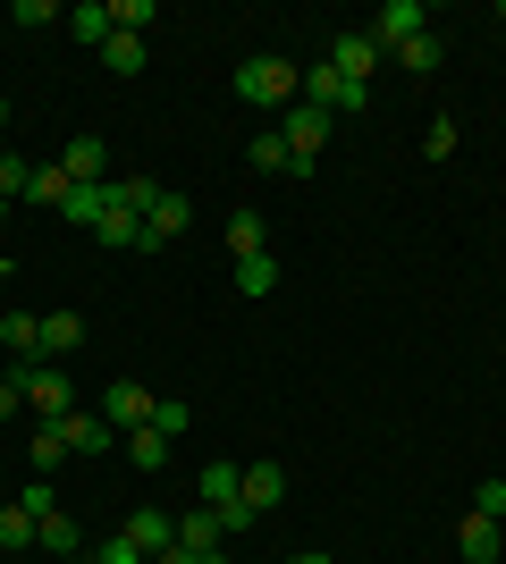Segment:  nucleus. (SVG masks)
<instances>
[{"label":"nucleus","mask_w":506,"mask_h":564,"mask_svg":"<svg viewBox=\"0 0 506 564\" xmlns=\"http://www.w3.org/2000/svg\"><path fill=\"white\" fill-rule=\"evenodd\" d=\"M101 245H110V253H152V236H144V219L136 212H119V203H110V219H101Z\"/></svg>","instance_id":"nucleus-15"},{"label":"nucleus","mask_w":506,"mask_h":564,"mask_svg":"<svg viewBox=\"0 0 506 564\" xmlns=\"http://www.w3.org/2000/svg\"><path fill=\"white\" fill-rule=\"evenodd\" d=\"M18 506H25V514H34V522H43V514H60V506H51V480H34V489H18Z\"/></svg>","instance_id":"nucleus-38"},{"label":"nucleus","mask_w":506,"mask_h":564,"mask_svg":"<svg viewBox=\"0 0 506 564\" xmlns=\"http://www.w3.org/2000/svg\"><path fill=\"white\" fill-rule=\"evenodd\" d=\"M422 152H431V161H448V152H456V118H431V135H422Z\"/></svg>","instance_id":"nucleus-36"},{"label":"nucleus","mask_w":506,"mask_h":564,"mask_svg":"<svg viewBox=\"0 0 506 564\" xmlns=\"http://www.w3.org/2000/svg\"><path fill=\"white\" fill-rule=\"evenodd\" d=\"M0 547H34V514L25 506H0Z\"/></svg>","instance_id":"nucleus-32"},{"label":"nucleus","mask_w":506,"mask_h":564,"mask_svg":"<svg viewBox=\"0 0 506 564\" xmlns=\"http://www.w3.org/2000/svg\"><path fill=\"white\" fill-rule=\"evenodd\" d=\"M186 228H194V203H186V194H161V203H152V219H144L152 245H169V236H186Z\"/></svg>","instance_id":"nucleus-18"},{"label":"nucleus","mask_w":506,"mask_h":564,"mask_svg":"<svg viewBox=\"0 0 506 564\" xmlns=\"http://www.w3.org/2000/svg\"><path fill=\"white\" fill-rule=\"evenodd\" d=\"M127 464H136V471H161L169 464V438H161V430H127Z\"/></svg>","instance_id":"nucleus-27"},{"label":"nucleus","mask_w":506,"mask_h":564,"mask_svg":"<svg viewBox=\"0 0 506 564\" xmlns=\"http://www.w3.org/2000/svg\"><path fill=\"white\" fill-rule=\"evenodd\" d=\"M295 85H304V68H295V59H279V51L237 59V94L254 101V110H295Z\"/></svg>","instance_id":"nucleus-1"},{"label":"nucleus","mask_w":506,"mask_h":564,"mask_svg":"<svg viewBox=\"0 0 506 564\" xmlns=\"http://www.w3.org/2000/svg\"><path fill=\"white\" fill-rule=\"evenodd\" d=\"M68 34H76V43H110V0H85V9H68Z\"/></svg>","instance_id":"nucleus-24"},{"label":"nucleus","mask_w":506,"mask_h":564,"mask_svg":"<svg viewBox=\"0 0 506 564\" xmlns=\"http://www.w3.org/2000/svg\"><path fill=\"white\" fill-rule=\"evenodd\" d=\"M0 354L9 362H43V312H0Z\"/></svg>","instance_id":"nucleus-8"},{"label":"nucleus","mask_w":506,"mask_h":564,"mask_svg":"<svg viewBox=\"0 0 506 564\" xmlns=\"http://www.w3.org/2000/svg\"><path fill=\"white\" fill-rule=\"evenodd\" d=\"M439 59H448V43H439V34H413V43L397 51V68H406V76H439Z\"/></svg>","instance_id":"nucleus-25"},{"label":"nucleus","mask_w":506,"mask_h":564,"mask_svg":"<svg viewBox=\"0 0 506 564\" xmlns=\"http://www.w3.org/2000/svg\"><path fill=\"white\" fill-rule=\"evenodd\" d=\"M25 186H34V161H25V152H0V203H18Z\"/></svg>","instance_id":"nucleus-30"},{"label":"nucleus","mask_w":506,"mask_h":564,"mask_svg":"<svg viewBox=\"0 0 506 564\" xmlns=\"http://www.w3.org/2000/svg\"><path fill=\"white\" fill-rule=\"evenodd\" d=\"M161 177H119V212H136V219H152V203H161Z\"/></svg>","instance_id":"nucleus-28"},{"label":"nucleus","mask_w":506,"mask_h":564,"mask_svg":"<svg viewBox=\"0 0 506 564\" xmlns=\"http://www.w3.org/2000/svg\"><path fill=\"white\" fill-rule=\"evenodd\" d=\"M9 379H18V397L34 404L43 422H68V413H76V388H68L60 362H9Z\"/></svg>","instance_id":"nucleus-2"},{"label":"nucleus","mask_w":506,"mask_h":564,"mask_svg":"<svg viewBox=\"0 0 506 564\" xmlns=\"http://www.w3.org/2000/svg\"><path fill=\"white\" fill-rule=\"evenodd\" d=\"M76 346H85V312H43V362H60Z\"/></svg>","instance_id":"nucleus-16"},{"label":"nucleus","mask_w":506,"mask_h":564,"mask_svg":"<svg viewBox=\"0 0 506 564\" xmlns=\"http://www.w3.org/2000/svg\"><path fill=\"white\" fill-rule=\"evenodd\" d=\"M60 464H68V438H60V430H34V471H43V480H51V471H60Z\"/></svg>","instance_id":"nucleus-31"},{"label":"nucleus","mask_w":506,"mask_h":564,"mask_svg":"<svg viewBox=\"0 0 506 564\" xmlns=\"http://www.w3.org/2000/svg\"><path fill=\"white\" fill-rule=\"evenodd\" d=\"M152 413H161V397L144 379H110V397H101V422L110 430H152Z\"/></svg>","instance_id":"nucleus-5"},{"label":"nucleus","mask_w":506,"mask_h":564,"mask_svg":"<svg viewBox=\"0 0 506 564\" xmlns=\"http://www.w3.org/2000/svg\"><path fill=\"white\" fill-rule=\"evenodd\" d=\"M152 564H228V556H219V547H177V540H169Z\"/></svg>","instance_id":"nucleus-35"},{"label":"nucleus","mask_w":506,"mask_h":564,"mask_svg":"<svg viewBox=\"0 0 506 564\" xmlns=\"http://www.w3.org/2000/svg\"><path fill=\"white\" fill-rule=\"evenodd\" d=\"M330 68L346 76V85H363V94H372V68H380L372 34H337V43H330Z\"/></svg>","instance_id":"nucleus-9"},{"label":"nucleus","mask_w":506,"mask_h":564,"mask_svg":"<svg viewBox=\"0 0 506 564\" xmlns=\"http://www.w3.org/2000/svg\"><path fill=\"white\" fill-rule=\"evenodd\" d=\"M127 540L144 547V556H161V547L177 540V514H161V506H136V514H127Z\"/></svg>","instance_id":"nucleus-12"},{"label":"nucleus","mask_w":506,"mask_h":564,"mask_svg":"<svg viewBox=\"0 0 506 564\" xmlns=\"http://www.w3.org/2000/svg\"><path fill=\"white\" fill-rule=\"evenodd\" d=\"M279 135H288V161H295V177H304V169H321V152H330V110H313V101H295Z\"/></svg>","instance_id":"nucleus-3"},{"label":"nucleus","mask_w":506,"mask_h":564,"mask_svg":"<svg viewBox=\"0 0 506 564\" xmlns=\"http://www.w3.org/2000/svg\"><path fill=\"white\" fill-rule=\"evenodd\" d=\"M228 253H237V261L270 253V219L262 212H237V219H228Z\"/></svg>","instance_id":"nucleus-19"},{"label":"nucleus","mask_w":506,"mask_h":564,"mask_svg":"<svg viewBox=\"0 0 506 564\" xmlns=\"http://www.w3.org/2000/svg\"><path fill=\"white\" fill-rule=\"evenodd\" d=\"M270 286H279V261H270V253L237 261V295H270Z\"/></svg>","instance_id":"nucleus-29"},{"label":"nucleus","mask_w":506,"mask_h":564,"mask_svg":"<svg viewBox=\"0 0 506 564\" xmlns=\"http://www.w3.org/2000/svg\"><path fill=\"white\" fill-rule=\"evenodd\" d=\"M18 25H68V9H51V0H18Z\"/></svg>","instance_id":"nucleus-37"},{"label":"nucleus","mask_w":506,"mask_h":564,"mask_svg":"<svg viewBox=\"0 0 506 564\" xmlns=\"http://www.w3.org/2000/svg\"><path fill=\"white\" fill-rule=\"evenodd\" d=\"M34 547H43V556H85V540H76L68 514H43V522H34Z\"/></svg>","instance_id":"nucleus-21"},{"label":"nucleus","mask_w":506,"mask_h":564,"mask_svg":"<svg viewBox=\"0 0 506 564\" xmlns=\"http://www.w3.org/2000/svg\"><path fill=\"white\" fill-rule=\"evenodd\" d=\"M51 564H85V556H51Z\"/></svg>","instance_id":"nucleus-43"},{"label":"nucleus","mask_w":506,"mask_h":564,"mask_svg":"<svg viewBox=\"0 0 506 564\" xmlns=\"http://www.w3.org/2000/svg\"><path fill=\"white\" fill-rule=\"evenodd\" d=\"M0 135H9V94H0Z\"/></svg>","instance_id":"nucleus-41"},{"label":"nucleus","mask_w":506,"mask_h":564,"mask_svg":"<svg viewBox=\"0 0 506 564\" xmlns=\"http://www.w3.org/2000/svg\"><path fill=\"white\" fill-rule=\"evenodd\" d=\"M0 228H9V203H0Z\"/></svg>","instance_id":"nucleus-44"},{"label":"nucleus","mask_w":506,"mask_h":564,"mask_svg":"<svg viewBox=\"0 0 506 564\" xmlns=\"http://www.w3.org/2000/svg\"><path fill=\"white\" fill-rule=\"evenodd\" d=\"M295 564H330V556H295Z\"/></svg>","instance_id":"nucleus-42"},{"label":"nucleus","mask_w":506,"mask_h":564,"mask_svg":"<svg viewBox=\"0 0 506 564\" xmlns=\"http://www.w3.org/2000/svg\"><path fill=\"white\" fill-rule=\"evenodd\" d=\"M473 514H482V522H506V480H482V489H473Z\"/></svg>","instance_id":"nucleus-33"},{"label":"nucleus","mask_w":506,"mask_h":564,"mask_svg":"<svg viewBox=\"0 0 506 564\" xmlns=\"http://www.w3.org/2000/svg\"><path fill=\"white\" fill-rule=\"evenodd\" d=\"M68 194H76V177L60 161H34V186H25V203H43V212H68Z\"/></svg>","instance_id":"nucleus-14"},{"label":"nucleus","mask_w":506,"mask_h":564,"mask_svg":"<svg viewBox=\"0 0 506 564\" xmlns=\"http://www.w3.org/2000/svg\"><path fill=\"white\" fill-rule=\"evenodd\" d=\"M94 564H152V556H144V547H136V540L119 531V540H101V547H94Z\"/></svg>","instance_id":"nucleus-34"},{"label":"nucleus","mask_w":506,"mask_h":564,"mask_svg":"<svg viewBox=\"0 0 506 564\" xmlns=\"http://www.w3.org/2000/svg\"><path fill=\"white\" fill-rule=\"evenodd\" d=\"M295 101H313V110H330V118H346V110H363V85H346V76L330 68V59H321V68H304V85H295Z\"/></svg>","instance_id":"nucleus-4"},{"label":"nucleus","mask_w":506,"mask_h":564,"mask_svg":"<svg viewBox=\"0 0 506 564\" xmlns=\"http://www.w3.org/2000/svg\"><path fill=\"white\" fill-rule=\"evenodd\" d=\"M101 68L110 76H144V34H110V43H101Z\"/></svg>","instance_id":"nucleus-23"},{"label":"nucleus","mask_w":506,"mask_h":564,"mask_svg":"<svg viewBox=\"0 0 506 564\" xmlns=\"http://www.w3.org/2000/svg\"><path fill=\"white\" fill-rule=\"evenodd\" d=\"M0 295H9V261H0ZM0 312H9V304H0Z\"/></svg>","instance_id":"nucleus-40"},{"label":"nucleus","mask_w":506,"mask_h":564,"mask_svg":"<svg viewBox=\"0 0 506 564\" xmlns=\"http://www.w3.org/2000/svg\"><path fill=\"white\" fill-rule=\"evenodd\" d=\"M51 430H60V438H68V455H101V447H110V438H119V430L101 422V413H85V404H76L68 422H51Z\"/></svg>","instance_id":"nucleus-11"},{"label":"nucleus","mask_w":506,"mask_h":564,"mask_svg":"<svg viewBox=\"0 0 506 564\" xmlns=\"http://www.w3.org/2000/svg\"><path fill=\"white\" fill-rule=\"evenodd\" d=\"M498 18H506V9H498Z\"/></svg>","instance_id":"nucleus-45"},{"label":"nucleus","mask_w":506,"mask_h":564,"mask_svg":"<svg viewBox=\"0 0 506 564\" xmlns=\"http://www.w3.org/2000/svg\"><path fill=\"white\" fill-rule=\"evenodd\" d=\"M161 25V0H110V34H144Z\"/></svg>","instance_id":"nucleus-26"},{"label":"nucleus","mask_w":506,"mask_h":564,"mask_svg":"<svg viewBox=\"0 0 506 564\" xmlns=\"http://www.w3.org/2000/svg\"><path fill=\"white\" fill-rule=\"evenodd\" d=\"M245 169H254V177H295L288 135H279V127H270V135H254V143H245Z\"/></svg>","instance_id":"nucleus-13"},{"label":"nucleus","mask_w":506,"mask_h":564,"mask_svg":"<svg viewBox=\"0 0 506 564\" xmlns=\"http://www.w3.org/2000/svg\"><path fill=\"white\" fill-rule=\"evenodd\" d=\"M237 497L254 506V514H270V506H288V471L262 455V464H245V471H237Z\"/></svg>","instance_id":"nucleus-7"},{"label":"nucleus","mask_w":506,"mask_h":564,"mask_svg":"<svg viewBox=\"0 0 506 564\" xmlns=\"http://www.w3.org/2000/svg\"><path fill=\"white\" fill-rule=\"evenodd\" d=\"M456 556H464V564H498V522L464 514V522H456Z\"/></svg>","instance_id":"nucleus-17"},{"label":"nucleus","mask_w":506,"mask_h":564,"mask_svg":"<svg viewBox=\"0 0 506 564\" xmlns=\"http://www.w3.org/2000/svg\"><path fill=\"white\" fill-rule=\"evenodd\" d=\"M18 404H25V397H18V379L0 371V422H18Z\"/></svg>","instance_id":"nucleus-39"},{"label":"nucleus","mask_w":506,"mask_h":564,"mask_svg":"<svg viewBox=\"0 0 506 564\" xmlns=\"http://www.w3.org/2000/svg\"><path fill=\"white\" fill-rule=\"evenodd\" d=\"M219 540H228V531H219L212 506H186V514H177V547H219Z\"/></svg>","instance_id":"nucleus-22"},{"label":"nucleus","mask_w":506,"mask_h":564,"mask_svg":"<svg viewBox=\"0 0 506 564\" xmlns=\"http://www.w3.org/2000/svg\"><path fill=\"white\" fill-rule=\"evenodd\" d=\"M60 169H68L76 186H101V177H110V143H101V135H76L68 152H60Z\"/></svg>","instance_id":"nucleus-10"},{"label":"nucleus","mask_w":506,"mask_h":564,"mask_svg":"<svg viewBox=\"0 0 506 564\" xmlns=\"http://www.w3.org/2000/svg\"><path fill=\"white\" fill-rule=\"evenodd\" d=\"M194 497H203L212 514H228V506H237V464H203V480H194Z\"/></svg>","instance_id":"nucleus-20"},{"label":"nucleus","mask_w":506,"mask_h":564,"mask_svg":"<svg viewBox=\"0 0 506 564\" xmlns=\"http://www.w3.org/2000/svg\"><path fill=\"white\" fill-rule=\"evenodd\" d=\"M363 34H372V51H406L413 34H431V9L422 0H388L380 25H363Z\"/></svg>","instance_id":"nucleus-6"}]
</instances>
